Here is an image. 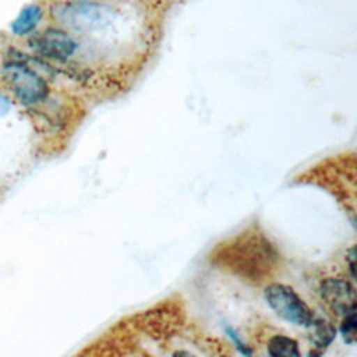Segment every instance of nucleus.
<instances>
[{
	"instance_id": "20e7f679",
	"label": "nucleus",
	"mask_w": 357,
	"mask_h": 357,
	"mask_svg": "<svg viewBox=\"0 0 357 357\" xmlns=\"http://www.w3.org/2000/svg\"><path fill=\"white\" fill-rule=\"evenodd\" d=\"M265 300L271 308L287 322L308 328L315 315L303 298L289 286L272 283L265 289Z\"/></svg>"
},
{
	"instance_id": "f03ea898",
	"label": "nucleus",
	"mask_w": 357,
	"mask_h": 357,
	"mask_svg": "<svg viewBox=\"0 0 357 357\" xmlns=\"http://www.w3.org/2000/svg\"><path fill=\"white\" fill-rule=\"evenodd\" d=\"M116 8L103 1L63 0L49 7L50 17L61 28L77 32H93L106 28L116 17Z\"/></svg>"
},
{
	"instance_id": "0eeeda50",
	"label": "nucleus",
	"mask_w": 357,
	"mask_h": 357,
	"mask_svg": "<svg viewBox=\"0 0 357 357\" xmlns=\"http://www.w3.org/2000/svg\"><path fill=\"white\" fill-rule=\"evenodd\" d=\"M45 8L39 3H29L24 6L18 15L13 20L10 29L15 36H28L39 26L43 20Z\"/></svg>"
},
{
	"instance_id": "39448f33",
	"label": "nucleus",
	"mask_w": 357,
	"mask_h": 357,
	"mask_svg": "<svg viewBox=\"0 0 357 357\" xmlns=\"http://www.w3.org/2000/svg\"><path fill=\"white\" fill-rule=\"evenodd\" d=\"M28 43L35 54L54 61H67L77 53L79 46L70 32L59 26H49L40 32L31 33Z\"/></svg>"
},
{
	"instance_id": "f8f14e48",
	"label": "nucleus",
	"mask_w": 357,
	"mask_h": 357,
	"mask_svg": "<svg viewBox=\"0 0 357 357\" xmlns=\"http://www.w3.org/2000/svg\"><path fill=\"white\" fill-rule=\"evenodd\" d=\"M346 258L349 259V271H350L351 279H354V248L353 247L349 250V254Z\"/></svg>"
},
{
	"instance_id": "7ed1b4c3",
	"label": "nucleus",
	"mask_w": 357,
	"mask_h": 357,
	"mask_svg": "<svg viewBox=\"0 0 357 357\" xmlns=\"http://www.w3.org/2000/svg\"><path fill=\"white\" fill-rule=\"evenodd\" d=\"M6 86L24 105L33 106L43 102L49 95L46 79L26 63L25 57H11L0 68Z\"/></svg>"
},
{
	"instance_id": "1a4fd4ad",
	"label": "nucleus",
	"mask_w": 357,
	"mask_h": 357,
	"mask_svg": "<svg viewBox=\"0 0 357 357\" xmlns=\"http://www.w3.org/2000/svg\"><path fill=\"white\" fill-rule=\"evenodd\" d=\"M268 353L272 357H298L300 356L297 342L283 335H276L269 340Z\"/></svg>"
},
{
	"instance_id": "9b49d317",
	"label": "nucleus",
	"mask_w": 357,
	"mask_h": 357,
	"mask_svg": "<svg viewBox=\"0 0 357 357\" xmlns=\"http://www.w3.org/2000/svg\"><path fill=\"white\" fill-rule=\"evenodd\" d=\"M10 109H11V102H10V99L6 96V93H3V92L0 91V116L7 114V113L10 112Z\"/></svg>"
},
{
	"instance_id": "6e6552de",
	"label": "nucleus",
	"mask_w": 357,
	"mask_h": 357,
	"mask_svg": "<svg viewBox=\"0 0 357 357\" xmlns=\"http://www.w3.org/2000/svg\"><path fill=\"white\" fill-rule=\"evenodd\" d=\"M308 328H310V340L315 344L317 349H321V350L328 347L336 336L335 326L322 318H314V321Z\"/></svg>"
},
{
	"instance_id": "9d476101",
	"label": "nucleus",
	"mask_w": 357,
	"mask_h": 357,
	"mask_svg": "<svg viewBox=\"0 0 357 357\" xmlns=\"http://www.w3.org/2000/svg\"><path fill=\"white\" fill-rule=\"evenodd\" d=\"M356 331H357L356 311L343 315V319H342V324H340V333H342L343 340L346 343L353 344L356 342Z\"/></svg>"
},
{
	"instance_id": "423d86ee",
	"label": "nucleus",
	"mask_w": 357,
	"mask_h": 357,
	"mask_svg": "<svg viewBox=\"0 0 357 357\" xmlns=\"http://www.w3.org/2000/svg\"><path fill=\"white\" fill-rule=\"evenodd\" d=\"M319 293L326 305L337 315L356 311V294L350 282L339 278H329L321 283Z\"/></svg>"
},
{
	"instance_id": "f257e3e1",
	"label": "nucleus",
	"mask_w": 357,
	"mask_h": 357,
	"mask_svg": "<svg viewBox=\"0 0 357 357\" xmlns=\"http://www.w3.org/2000/svg\"><path fill=\"white\" fill-rule=\"evenodd\" d=\"M216 262L241 278L250 280H264L275 271L278 251L273 244L257 231H247L230 243L222 245L216 254Z\"/></svg>"
}]
</instances>
